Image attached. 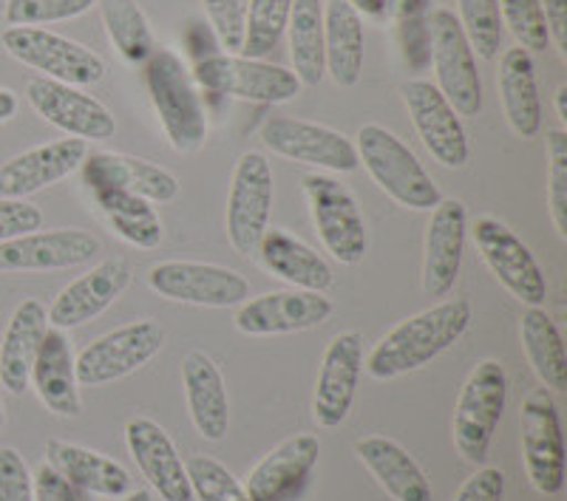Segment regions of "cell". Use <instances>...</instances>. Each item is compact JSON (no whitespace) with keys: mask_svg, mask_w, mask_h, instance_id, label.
<instances>
[{"mask_svg":"<svg viewBox=\"0 0 567 501\" xmlns=\"http://www.w3.org/2000/svg\"><path fill=\"white\" fill-rule=\"evenodd\" d=\"M471 321H474L471 301L445 298L389 328L367 354L363 368L372 379H394L417 372L460 343V337L471 328Z\"/></svg>","mask_w":567,"mask_h":501,"instance_id":"1","label":"cell"},{"mask_svg":"<svg viewBox=\"0 0 567 501\" xmlns=\"http://www.w3.org/2000/svg\"><path fill=\"white\" fill-rule=\"evenodd\" d=\"M145 88L162 125V134L176 154H196L207 139V114L194 71L174 49L156 45L145 60Z\"/></svg>","mask_w":567,"mask_h":501,"instance_id":"2","label":"cell"},{"mask_svg":"<svg viewBox=\"0 0 567 501\" xmlns=\"http://www.w3.org/2000/svg\"><path fill=\"white\" fill-rule=\"evenodd\" d=\"M354 154H358V165L367 167L374 185L400 207L414 212H432L443 199L440 187L434 185L414 150L383 125H363L358 131Z\"/></svg>","mask_w":567,"mask_h":501,"instance_id":"3","label":"cell"},{"mask_svg":"<svg viewBox=\"0 0 567 501\" xmlns=\"http://www.w3.org/2000/svg\"><path fill=\"white\" fill-rule=\"evenodd\" d=\"M505 403H508V374L503 363L480 361L460 388L452 419L454 445L465 462L483 465L488 459L491 439L499 428Z\"/></svg>","mask_w":567,"mask_h":501,"instance_id":"4","label":"cell"},{"mask_svg":"<svg viewBox=\"0 0 567 501\" xmlns=\"http://www.w3.org/2000/svg\"><path fill=\"white\" fill-rule=\"evenodd\" d=\"M301 187L323 250L343 267L361 264L369 252V230L352 190L327 174H307Z\"/></svg>","mask_w":567,"mask_h":501,"instance_id":"5","label":"cell"},{"mask_svg":"<svg viewBox=\"0 0 567 501\" xmlns=\"http://www.w3.org/2000/svg\"><path fill=\"white\" fill-rule=\"evenodd\" d=\"M429 60L434 65V85L460 116H477L483 111V80L477 54L471 49L457 14L437 7L429 18Z\"/></svg>","mask_w":567,"mask_h":501,"instance_id":"6","label":"cell"},{"mask_svg":"<svg viewBox=\"0 0 567 501\" xmlns=\"http://www.w3.org/2000/svg\"><path fill=\"white\" fill-rule=\"evenodd\" d=\"M7 54L27 69L40 71V77L65 85L89 88L105 77V60L89 45L54 34L49 29L9 27L0 34Z\"/></svg>","mask_w":567,"mask_h":501,"instance_id":"7","label":"cell"},{"mask_svg":"<svg viewBox=\"0 0 567 501\" xmlns=\"http://www.w3.org/2000/svg\"><path fill=\"white\" fill-rule=\"evenodd\" d=\"M194 80L199 88L213 94L258 105L290 103L303 88L290 69L250 60L245 54H210L199 60L194 65Z\"/></svg>","mask_w":567,"mask_h":501,"instance_id":"8","label":"cell"},{"mask_svg":"<svg viewBox=\"0 0 567 501\" xmlns=\"http://www.w3.org/2000/svg\"><path fill=\"white\" fill-rule=\"evenodd\" d=\"M165 346V328L151 317L116 326L114 332L91 341L74 357L80 388H97L125 379L148 366Z\"/></svg>","mask_w":567,"mask_h":501,"instance_id":"9","label":"cell"},{"mask_svg":"<svg viewBox=\"0 0 567 501\" xmlns=\"http://www.w3.org/2000/svg\"><path fill=\"white\" fill-rule=\"evenodd\" d=\"M272 167L265 154L247 150L239 156L230 176V190H227L225 205V230L227 241L239 255L256 252L258 241L270 230L272 216Z\"/></svg>","mask_w":567,"mask_h":501,"instance_id":"10","label":"cell"},{"mask_svg":"<svg viewBox=\"0 0 567 501\" xmlns=\"http://www.w3.org/2000/svg\"><path fill=\"white\" fill-rule=\"evenodd\" d=\"M471 236H474V244H477V252L483 255L491 275L503 283L516 301L523 306L545 303L548 298L545 272L530 247L505 221L494 219V216H477L471 225Z\"/></svg>","mask_w":567,"mask_h":501,"instance_id":"11","label":"cell"},{"mask_svg":"<svg viewBox=\"0 0 567 501\" xmlns=\"http://www.w3.org/2000/svg\"><path fill=\"white\" fill-rule=\"evenodd\" d=\"M148 286L171 303L205 309H230L250 298L241 272L205 261H159L148 270Z\"/></svg>","mask_w":567,"mask_h":501,"instance_id":"12","label":"cell"},{"mask_svg":"<svg viewBox=\"0 0 567 501\" xmlns=\"http://www.w3.org/2000/svg\"><path fill=\"white\" fill-rule=\"evenodd\" d=\"M258 136L276 156L318 167L327 174H352L361 167L354 154V142L329 125L287 114L267 116L258 128Z\"/></svg>","mask_w":567,"mask_h":501,"instance_id":"13","label":"cell"},{"mask_svg":"<svg viewBox=\"0 0 567 501\" xmlns=\"http://www.w3.org/2000/svg\"><path fill=\"white\" fill-rule=\"evenodd\" d=\"M523 425V462L536 493L559 495L565 490V437L559 408L548 388H536L519 408Z\"/></svg>","mask_w":567,"mask_h":501,"instance_id":"14","label":"cell"},{"mask_svg":"<svg viewBox=\"0 0 567 501\" xmlns=\"http://www.w3.org/2000/svg\"><path fill=\"white\" fill-rule=\"evenodd\" d=\"M400 97L406 103L423 148L432 154L437 165L454 167V170L468 165L471 145L463 119L432 80H409L400 85Z\"/></svg>","mask_w":567,"mask_h":501,"instance_id":"15","label":"cell"},{"mask_svg":"<svg viewBox=\"0 0 567 501\" xmlns=\"http://www.w3.org/2000/svg\"><path fill=\"white\" fill-rule=\"evenodd\" d=\"M27 100L40 119L63 131L71 139L105 142L114 139V114L97 97L85 94L78 85H65L58 80L32 77L27 83Z\"/></svg>","mask_w":567,"mask_h":501,"instance_id":"16","label":"cell"},{"mask_svg":"<svg viewBox=\"0 0 567 501\" xmlns=\"http://www.w3.org/2000/svg\"><path fill=\"white\" fill-rule=\"evenodd\" d=\"M363 334L341 332L327 343L312 394V419L318 428H341L352 411L354 394L363 374Z\"/></svg>","mask_w":567,"mask_h":501,"instance_id":"17","label":"cell"},{"mask_svg":"<svg viewBox=\"0 0 567 501\" xmlns=\"http://www.w3.org/2000/svg\"><path fill=\"white\" fill-rule=\"evenodd\" d=\"M103 252L97 236L89 230H34L0 241V272H58L85 267Z\"/></svg>","mask_w":567,"mask_h":501,"instance_id":"18","label":"cell"},{"mask_svg":"<svg viewBox=\"0 0 567 501\" xmlns=\"http://www.w3.org/2000/svg\"><path fill=\"white\" fill-rule=\"evenodd\" d=\"M134 281V270L125 258H105L97 267H91L80 278L65 283L52 306L45 309L49 326L69 332L100 317L109 306H114Z\"/></svg>","mask_w":567,"mask_h":501,"instance_id":"19","label":"cell"},{"mask_svg":"<svg viewBox=\"0 0 567 501\" xmlns=\"http://www.w3.org/2000/svg\"><path fill=\"white\" fill-rule=\"evenodd\" d=\"M336 315V303L323 292L281 290L267 295L247 298L236 309V328L250 337H276V334H296L316 328Z\"/></svg>","mask_w":567,"mask_h":501,"instance_id":"20","label":"cell"},{"mask_svg":"<svg viewBox=\"0 0 567 501\" xmlns=\"http://www.w3.org/2000/svg\"><path fill=\"white\" fill-rule=\"evenodd\" d=\"M468 236V210L460 199H440L425 227L423 241V292L429 298H449L460 278Z\"/></svg>","mask_w":567,"mask_h":501,"instance_id":"21","label":"cell"},{"mask_svg":"<svg viewBox=\"0 0 567 501\" xmlns=\"http://www.w3.org/2000/svg\"><path fill=\"white\" fill-rule=\"evenodd\" d=\"M80 174H83V187L89 194L125 190V194L148 199L151 205L174 201L179 194V179L171 170L148 159H140V156L100 150V154L85 156Z\"/></svg>","mask_w":567,"mask_h":501,"instance_id":"22","label":"cell"},{"mask_svg":"<svg viewBox=\"0 0 567 501\" xmlns=\"http://www.w3.org/2000/svg\"><path fill=\"white\" fill-rule=\"evenodd\" d=\"M89 156V142L83 139H54L12 156L7 165H0V196L7 199H27L40 194L45 187L58 185L78 174Z\"/></svg>","mask_w":567,"mask_h":501,"instance_id":"23","label":"cell"},{"mask_svg":"<svg viewBox=\"0 0 567 501\" xmlns=\"http://www.w3.org/2000/svg\"><path fill=\"white\" fill-rule=\"evenodd\" d=\"M125 445H128L136 468L142 470L151 490L162 501H194L185 462H182L174 439L159 422H154L151 417H134L125 425Z\"/></svg>","mask_w":567,"mask_h":501,"instance_id":"24","label":"cell"},{"mask_svg":"<svg viewBox=\"0 0 567 501\" xmlns=\"http://www.w3.org/2000/svg\"><path fill=\"white\" fill-rule=\"evenodd\" d=\"M321 457V442L312 434H292L267 453L247 476L250 501H292L310 482Z\"/></svg>","mask_w":567,"mask_h":501,"instance_id":"25","label":"cell"},{"mask_svg":"<svg viewBox=\"0 0 567 501\" xmlns=\"http://www.w3.org/2000/svg\"><path fill=\"white\" fill-rule=\"evenodd\" d=\"M182 388L194 428L207 442H221L230 428V397L225 377L210 354L187 352L182 357Z\"/></svg>","mask_w":567,"mask_h":501,"instance_id":"26","label":"cell"},{"mask_svg":"<svg viewBox=\"0 0 567 501\" xmlns=\"http://www.w3.org/2000/svg\"><path fill=\"white\" fill-rule=\"evenodd\" d=\"M74 357H78V354H74L69 334L49 326L43 343H40L38 357H34L29 386L38 392V399L54 414V417L71 419L80 417V411H83Z\"/></svg>","mask_w":567,"mask_h":501,"instance_id":"27","label":"cell"},{"mask_svg":"<svg viewBox=\"0 0 567 501\" xmlns=\"http://www.w3.org/2000/svg\"><path fill=\"white\" fill-rule=\"evenodd\" d=\"M45 332H49L45 306L34 298L20 301L9 315L3 337H0V386L14 397L29 392L34 357H38Z\"/></svg>","mask_w":567,"mask_h":501,"instance_id":"28","label":"cell"},{"mask_svg":"<svg viewBox=\"0 0 567 501\" xmlns=\"http://www.w3.org/2000/svg\"><path fill=\"white\" fill-rule=\"evenodd\" d=\"M256 252L261 267L278 281L290 283L292 290L327 292L336 283V272L327 264V258L318 255L310 244H303L301 238L287 230L270 227L258 241Z\"/></svg>","mask_w":567,"mask_h":501,"instance_id":"29","label":"cell"},{"mask_svg":"<svg viewBox=\"0 0 567 501\" xmlns=\"http://www.w3.org/2000/svg\"><path fill=\"white\" fill-rule=\"evenodd\" d=\"M496 88L503 103L505 119L519 139H536L542 134V100L536 83V65L519 45L499 54Z\"/></svg>","mask_w":567,"mask_h":501,"instance_id":"30","label":"cell"},{"mask_svg":"<svg viewBox=\"0 0 567 501\" xmlns=\"http://www.w3.org/2000/svg\"><path fill=\"white\" fill-rule=\"evenodd\" d=\"M45 462L60 476H65L74 488L85 493L105 495V499H123L131 488V473L116 459L83 448L65 439H49L45 445Z\"/></svg>","mask_w":567,"mask_h":501,"instance_id":"31","label":"cell"},{"mask_svg":"<svg viewBox=\"0 0 567 501\" xmlns=\"http://www.w3.org/2000/svg\"><path fill=\"white\" fill-rule=\"evenodd\" d=\"M354 453L394 501H432L429 476L400 442L389 437H363L354 442Z\"/></svg>","mask_w":567,"mask_h":501,"instance_id":"32","label":"cell"},{"mask_svg":"<svg viewBox=\"0 0 567 501\" xmlns=\"http://www.w3.org/2000/svg\"><path fill=\"white\" fill-rule=\"evenodd\" d=\"M323 69L338 88H352L363 74V18L349 0L323 3Z\"/></svg>","mask_w":567,"mask_h":501,"instance_id":"33","label":"cell"},{"mask_svg":"<svg viewBox=\"0 0 567 501\" xmlns=\"http://www.w3.org/2000/svg\"><path fill=\"white\" fill-rule=\"evenodd\" d=\"M519 341H523L525 357L539 377L542 388L548 392H565L567 388V354L561 332L554 317L542 306H525L519 317Z\"/></svg>","mask_w":567,"mask_h":501,"instance_id":"34","label":"cell"},{"mask_svg":"<svg viewBox=\"0 0 567 501\" xmlns=\"http://www.w3.org/2000/svg\"><path fill=\"white\" fill-rule=\"evenodd\" d=\"M292 74L303 88H316L327 77L323 69V0H292L287 20Z\"/></svg>","mask_w":567,"mask_h":501,"instance_id":"35","label":"cell"},{"mask_svg":"<svg viewBox=\"0 0 567 501\" xmlns=\"http://www.w3.org/2000/svg\"><path fill=\"white\" fill-rule=\"evenodd\" d=\"M91 199L103 212L111 232L123 238L125 244L140 247V250H156L162 244L165 230H162L159 212L148 199L125 194V190H100V194H91Z\"/></svg>","mask_w":567,"mask_h":501,"instance_id":"36","label":"cell"},{"mask_svg":"<svg viewBox=\"0 0 567 501\" xmlns=\"http://www.w3.org/2000/svg\"><path fill=\"white\" fill-rule=\"evenodd\" d=\"M103 27L116 54L131 65H145L154 54L156 40L151 23L136 0H97Z\"/></svg>","mask_w":567,"mask_h":501,"instance_id":"37","label":"cell"},{"mask_svg":"<svg viewBox=\"0 0 567 501\" xmlns=\"http://www.w3.org/2000/svg\"><path fill=\"white\" fill-rule=\"evenodd\" d=\"M292 0H250L245 7V45L241 54L250 60H265L276 52L287 32Z\"/></svg>","mask_w":567,"mask_h":501,"instance_id":"38","label":"cell"},{"mask_svg":"<svg viewBox=\"0 0 567 501\" xmlns=\"http://www.w3.org/2000/svg\"><path fill=\"white\" fill-rule=\"evenodd\" d=\"M457 20L477 58H499L505 29L496 0H457Z\"/></svg>","mask_w":567,"mask_h":501,"instance_id":"39","label":"cell"},{"mask_svg":"<svg viewBox=\"0 0 567 501\" xmlns=\"http://www.w3.org/2000/svg\"><path fill=\"white\" fill-rule=\"evenodd\" d=\"M187 482L196 501H250L245 484L221 462L205 453H194L185 462Z\"/></svg>","mask_w":567,"mask_h":501,"instance_id":"40","label":"cell"},{"mask_svg":"<svg viewBox=\"0 0 567 501\" xmlns=\"http://www.w3.org/2000/svg\"><path fill=\"white\" fill-rule=\"evenodd\" d=\"M94 7H97V0H7L3 18L9 27L43 29L80 18Z\"/></svg>","mask_w":567,"mask_h":501,"instance_id":"41","label":"cell"},{"mask_svg":"<svg viewBox=\"0 0 567 501\" xmlns=\"http://www.w3.org/2000/svg\"><path fill=\"white\" fill-rule=\"evenodd\" d=\"M496 3H499L503 29H508L519 49H525L528 54L548 49L550 38L548 29H545V18H542L539 0H496Z\"/></svg>","mask_w":567,"mask_h":501,"instance_id":"42","label":"cell"},{"mask_svg":"<svg viewBox=\"0 0 567 501\" xmlns=\"http://www.w3.org/2000/svg\"><path fill=\"white\" fill-rule=\"evenodd\" d=\"M548 145V210L554 230L567 241V134L561 128L545 131Z\"/></svg>","mask_w":567,"mask_h":501,"instance_id":"43","label":"cell"},{"mask_svg":"<svg viewBox=\"0 0 567 501\" xmlns=\"http://www.w3.org/2000/svg\"><path fill=\"white\" fill-rule=\"evenodd\" d=\"M207 23L225 49V54H241L245 45V3L241 0H202Z\"/></svg>","mask_w":567,"mask_h":501,"instance_id":"44","label":"cell"},{"mask_svg":"<svg viewBox=\"0 0 567 501\" xmlns=\"http://www.w3.org/2000/svg\"><path fill=\"white\" fill-rule=\"evenodd\" d=\"M0 501H34V476L14 448H0Z\"/></svg>","mask_w":567,"mask_h":501,"instance_id":"45","label":"cell"},{"mask_svg":"<svg viewBox=\"0 0 567 501\" xmlns=\"http://www.w3.org/2000/svg\"><path fill=\"white\" fill-rule=\"evenodd\" d=\"M43 227V210L27 199H7L0 196V241L27 236Z\"/></svg>","mask_w":567,"mask_h":501,"instance_id":"46","label":"cell"},{"mask_svg":"<svg viewBox=\"0 0 567 501\" xmlns=\"http://www.w3.org/2000/svg\"><path fill=\"white\" fill-rule=\"evenodd\" d=\"M505 495V473L499 468H480L471 473L452 501H503Z\"/></svg>","mask_w":567,"mask_h":501,"instance_id":"47","label":"cell"},{"mask_svg":"<svg viewBox=\"0 0 567 501\" xmlns=\"http://www.w3.org/2000/svg\"><path fill=\"white\" fill-rule=\"evenodd\" d=\"M34 501H89V493L60 476L49 462L34 470Z\"/></svg>","mask_w":567,"mask_h":501,"instance_id":"48","label":"cell"},{"mask_svg":"<svg viewBox=\"0 0 567 501\" xmlns=\"http://www.w3.org/2000/svg\"><path fill=\"white\" fill-rule=\"evenodd\" d=\"M539 7L550 43L567 54V0H539Z\"/></svg>","mask_w":567,"mask_h":501,"instance_id":"49","label":"cell"},{"mask_svg":"<svg viewBox=\"0 0 567 501\" xmlns=\"http://www.w3.org/2000/svg\"><path fill=\"white\" fill-rule=\"evenodd\" d=\"M389 3V18L398 23L400 29H414L425 27V18H429V0H386Z\"/></svg>","mask_w":567,"mask_h":501,"instance_id":"50","label":"cell"},{"mask_svg":"<svg viewBox=\"0 0 567 501\" xmlns=\"http://www.w3.org/2000/svg\"><path fill=\"white\" fill-rule=\"evenodd\" d=\"M361 18H372V20H386L389 18V3L386 0H349Z\"/></svg>","mask_w":567,"mask_h":501,"instance_id":"51","label":"cell"},{"mask_svg":"<svg viewBox=\"0 0 567 501\" xmlns=\"http://www.w3.org/2000/svg\"><path fill=\"white\" fill-rule=\"evenodd\" d=\"M18 94L9 88H0V125L9 123L14 114H18Z\"/></svg>","mask_w":567,"mask_h":501,"instance_id":"52","label":"cell"},{"mask_svg":"<svg viewBox=\"0 0 567 501\" xmlns=\"http://www.w3.org/2000/svg\"><path fill=\"white\" fill-rule=\"evenodd\" d=\"M556 114H559L561 123H567V85L565 83L556 88Z\"/></svg>","mask_w":567,"mask_h":501,"instance_id":"53","label":"cell"},{"mask_svg":"<svg viewBox=\"0 0 567 501\" xmlns=\"http://www.w3.org/2000/svg\"><path fill=\"white\" fill-rule=\"evenodd\" d=\"M120 501H154V493L145 488H136V490H128Z\"/></svg>","mask_w":567,"mask_h":501,"instance_id":"54","label":"cell"},{"mask_svg":"<svg viewBox=\"0 0 567 501\" xmlns=\"http://www.w3.org/2000/svg\"><path fill=\"white\" fill-rule=\"evenodd\" d=\"M7 428V408H3V397H0V434Z\"/></svg>","mask_w":567,"mask_h":501,"instance_id":"55","label":"cell"},{"mask_svg":"<svg viewBox=\"0 0 567 501\" xmlns=\"http://www.w3.org/2000/svg\"><path fill=\"white\" fill-rule=\"evenodd\" d=\"M3 3H7V0H0V12H3Z\"/></svg>","mask_w":567,"mask_h":501,"instance_id":"56","label":"cell"}]
</instances>
